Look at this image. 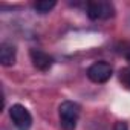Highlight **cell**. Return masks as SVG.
I'll use <instances>...</instances> for the list:
<instances>
[{
  "label": "cell",
  "instance_id": "1",
  "mask_svg": "<svg viewBox=\"0 0 130 130\" xmlns=\"http://www.w3.org/2000/svg\"><path fill=\"white\" fill-rule=\"evenodd\" d=\"M80 110H81V107L74 101H63L60 104L58 115H60V125L63 127V130H75L77 128Z\"/></svg>",
  "mask_w": 130,
  "mask_h": 130
},
{
  "label": "cell",
  "instance_id": "2",
  "mask_svg": "<svg viewBox=\"0 0 130 130\" xmlns=\"http://www.w3.org/2000/svg\"><path fill=\"white\" fill-rule=\"evenodd\" d=\"M86 12L90 20H109L115 15V8L109 2H89Z\"/></svg>",
  "mask_w": 130,
  "mask_h": 130
},
{
  "label": "cell",
  "instance_id": "3",
  "mask_svg": "<svg viewBox=\"0 0 130 130\" xmlns=\"http://www.w3.org/2000/svg\"><path fill=\"white\" fill-rule=\"evenodd\" d=\"M9 116L17 130H29L32 125V116L29 110L22 104H14L9 109Z\"/></svg>",
  "mask_w": 130,
  "mask_h": 130
},
{
  "label": "cell",
  "instance_id": "4",
  "mask_svg": "<svg viewBox=\"0 0 130 130\" xmlns=\"http://www.w3.org/2000/svg\"><path fill=\"white\" fill-rule=\"evenodd\" d=\"M113 69L106 61H96L87 69V78L93 83H106L112 78Z\"/></svg>",
  "mask_w": 130,
  "mask_h": 130
},
{
  "label": "cell",
  "instance_id": "5",
  "mask_svg": "<svg viewBox=\"0 0 130 130\" xmlns=\"http://www.w3.org/2000/svg\"><path fill=\"white\" fill-rule=\"evenodd\" d=\"M29 55H31L32 64L40 71H49L52 68V64H54V58L49 54H46V52H43L40 49H31Z\"/></svg>",
  "mask_w": 130,
  "mask_h": 130
},
{
  "label": "cell",
  "instance_id": "6",
  "mask_svg": "<svg viewBox=\"0 0 130 130\" xmlns=\"http://www.w3.org/2000/svg\"><path fill=\"white\" fill-rule=\"evenodd\" d=\"M15 58H17V49L12 43H2L0 46V63H2V66H12L15 63Z\"/></svg>",
  "mask_w": 130,
  "mask_h": 130
},
{
  "label": "cell",
  "instance_id": "7",
  "mask_svg": "<svg viewBox=\"0 0 130 130\" xmlns=\"http://www.w3.org/2000/svg\"><path fill=\"white\" fill-rule=\"evenodd\" d=\"M55 5H57L55 0H38V2L34 3V9L38 14H47L55 8Z\"/></svg>",
  "mask_w": 130,
  "mask_h": 130
},
{
  "label": "cell",
  "instance_id": "8",
  "mask_svg": "<svg viewBox=\"0 0 130 130\" xmlns=\"http://www.w3.org/2000/svg\"><path fill=\"white\" fill-rule=\"evenodd\" d=\"M119 80H121V83H122L125 87H128V89H130V68H127V69H122V71H121Z\"/></svg>",
  "mask_w": 130,
  "mask_h": 130
},
{
  "label": "cell",
  "instance_id": "9",
  "mask_svg": "<svg viewBox=\"0 0 130 130\" xmlns=\"http://www.w3.org/2000/svg\"><path fill=\"white\" fill-rule=\"evenodd\" d=\"M113 130H128V124L125 121H118V122H115Z\"/></svg>",
  "mask_w": 130,
  "mask_h": 130
},
{
  "label": "cell",
  "instance_id": "10",
  "mask_svg": "<svg viewBox=\"0 0 130 130\" xmlns=\"http://www.w3.org/2000/svg\"><path fill=\"white\" fill-rule=\"evenodd\" d=\"M125 60H127V61H128V63H130V51H128V52H127V54H125Z\"/></svg>",
  "mask_w": 130,
  "mask_h": 130
}]
</instances>
